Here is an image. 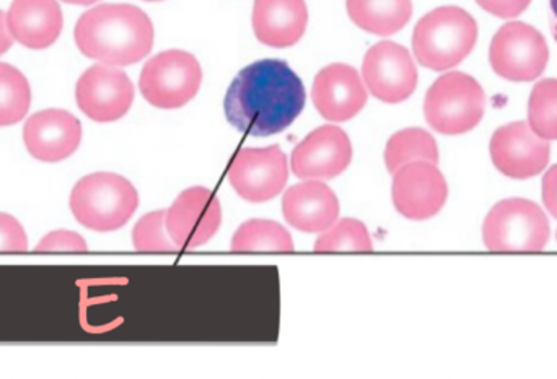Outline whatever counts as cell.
I'll return each mask as SVG.
<instances>
[{"label": "cell", "instance_id": "obj_1", "mask_svg": "<svg viewBox=\"0 0 557 379\" xmlns=\"http://www.w3.org/2000/svg\"><path fill=\"white\" fill-rule=\"evenodd\" d=\"M304 81L287 62L263 59L247 65L225 94L228 123L253 137H268L287 129L304 111Z\"/></svg>", "mask_w": 557, "mask_h": 379}, {"label": "cell", "instance_id": "obj_2", "mask_svg": "<svg viewBox=\"0 0 557 379\" xmlns=\"http://www.w3.org/2000/svg\"><path fill=\"white\" fill-rule=\"evenodd\" d=\"M75 45L82 54L113 67L137 64L153 48L152 20L129 3H103L78 18Z\"/></svg>", "mask_w": 557, "mask_h": 379}, {"label": "cell", "instance_id": "obj_3", "mask_svg": "<svg viewBox=\"0 0 557 379\" xmlns=\"http://www.w3.org/2000/svg\"><path fill=\"white\" fill-rule=\"evenodd\" d=\"M478 23L461 7L445 5L422 16L412 33V51L431 71L457 67L473 51Z\"/></svg>", "mask_w": 557, "mask_h": 379}, {"label": "cell", "instance_id": "obj_4", "mask_svg": "<svg viewBox=\"0 0 557 379\" xmlns=\"http://www.w3.org/2000/svg\"><path fill=\"white\" fill-rule=\"evenodd\" d=\"M139 207L133 182L114 173L85 176L72 189L71 211L75 220L94 231H116Z\"/></svg>", "mask_w": 557, "mask_h": 379}, {"label": "cell", "instance_id": "obj_5", "mask_svg": "<svg viewBox=\"0 0 557 379\" xmlns=\"http://www.w3.org/2000/svg\"><path fill=\"white\" fill-rule=\"evenodd\" d=\"M486 94L476 78L463 72H448L429 88L424 101L425 121L444 136L470 132L483 119Z\"/></svg>", "mask_w": 557, "mask_h": 379}, {"label": "cell", "instance_id": "obj_6", "mask_svg": "<svg viewBox=\"0 0 557 379\" xmlns=\"http://www.w3.org/2000/svg\"><path fill=\"white\" fill-rule=\"evenodd\" d=\"M549 220L535 202L506 199L491 209L483 225L487 250L496 253H539L548 244Z\"/></svg>", "mask_w": 557, "mask_h": 379}, {"label": "cell", "instance_id": "obj_7", "mask_svg": "<svg viewBox=\"0 0 557 379\" xmlns=\"http://www.w3.org/2000/svg\"><path fill=\"white\" fill-rule=\"evenodd\" d=\"M202 68L191 52L170 49L153 55L139 78L143 97L160 110H178L198 94Z\"/></svg>", "mask_w": 557, "mask_h": 379}, {"label": "cell", "instance_id": "obj_8", "mask_svg": "<svg viewBox=\"0 0 557 379\" xmlns=\"http://www.w3.org/2000/svg\"><path fill=\"white\" fill-rule=\"evenodd\" d=\"M491 65L503 78L532 81L545 72L549 48L545 36L525 22H509L494 35Z\"/></svg>", "mask_w": 557, "mask_h": 379}, {"label": "cell", "instance_id": "obj_9", "mask_svg": "<svg viewBox=\"0 0 557 379\" xmlns=\"http://www.w3.org/2000/svg\"><path fill=\"white\" fill-rule=\"evenodd\" d=\"M287 179V156L278 146L240 150L228 166L232 188L242 199L253 204L277 198Z\"/></svg>", "mask_w": 557, "mask_h": 379}, {"label": "cell", "instance_id": "obj_10", "mask_svg": "<svg viewBox=\"0 0 557 379\" xmlns=\"http://www.w3.org/2000/svg\"><path fill=\"white\" fill-rule=\"evenodd\" d=\"M362 75L370 93L383 103H401L418 87L414 59L398 42L382 41L372 46L363 58Z\"/></svg>", "mask_w": 557, "mask_h": 379}, {"label": "cell", "instance_id": "obj_11", "mask_svg": "<svg viewBox=\"0 0 557 379\" xmlns=\"http://www.w3.org/2000/svg\"><path fill=\"white\" fill-rule=\"evenodd\" d=\"M75 100L95 123H114L133 106L134 85L126 72L113 65H91L78 78Z\"/></svg>", "mask_w": 557, "mask_h": 379}, {"label": "cell", "instance_id": "obj_12", "mask_svg": "<svg viewBox=\"0 0 557 379\" xmlns=\"http://www.w3.org/2000/svg\"><path fill=\"white\" fill-rule=\"evenodd\" d=\"M221 224V202L208 188L186 189L166 211V231L182 251L205 247Z\"/></svg>", "mask_w": 557, "mask_h": 379}, {"label": "cell", "instance_id": "obj_13", "mask_svg": "<svg viewBox=\"0 0 557 379\" xmlns=\"http://www.w3.org/2000/svg\"><path fill=\"white\" fill-rule=\"evenodd\" d=\"M393 204L409 220H428L444 209L448 198L445 176L435 163L412 162L393 178Z\"/></svg>", "mask_w": 557, "mask_h": 379}, {"label": "cell", "instance_id": "obj_14", "mask_svg": "<svg viewBox=\"0 0 557 379\" xmlns=\"http://www.w3.org/2000/svg\"><path fill=\"white\" fill-rule=\"evenodd\" d=\"M549 140L542 139L529 123H510L499 127L491 139V159L503 175L529 179L548 166Z\"/></svg>", "mask_w": 557, "mask_h": 379}, {"label": "cell", "instance_id": "obj_15", "mask_svg": "<svg viewBox=\"0 0 557 379\" xmlns=\"http://www.w3.org/2000/svg\"><path fill=\"white\" fill-rule=\"evenodd\" d=\"M352 160V143L341 127H318L292 152V173L300 179L337 178Z\"/></svg>", "mask_w": 557, "mask_h": 379}, {"label": "cell", "instance_id": "obj_16", "mask_svg": "<svg viewBox=\"0 0 557 379\" xmlns=\"http://www.w3.org/2000/svg\"><path fill=\"white\" fill-rule=\"evenodd\" d=\"M311 98L324 119L344 123L363 110L369 94L356 68L347 64H331L314 77Z\"/></svg>", "mask_w": 557, "mask_h": 379}, {"label": "cell", "instance_id": "obj_17", "mask_svg": "<svg viewBox=\"0 0 557 379\" xmlns=\"http://www.w3.org/2000/svg\"><path fill=\"white\" fill-rule=\"evenodd\" d=\"M82 124L74 114L46 110L33 114L23 127V142L39 162L58 163L77 152Z\"/></svg>", "mask_w": 557, "mask_h": 379}, {"label": "cell", "instance_id": "obj_18", "mask_svg": "<svg viewBox=\"0 0 557 379\" xmlns=\"http://www.w3.org/2000/svg\"><path fill=\"white\" fill-rule=\"evenodd\" d=\"M282 214L295 230L320 233L339 217V201L324 182L305 179V182L292 186L285 192Z\"/></svg>", "mask_w": 557, "mask_h": 379}, {"label": "cell", "instance_id": "obj_19", "mask_svg": "<svg viewBox=\"0 0 557 379\" xmlns=\"http://www.w3.org/2000/svg\"><path fill=\"white\" fill-rule=\"evenodd\" d=\"M10 35L28 49H46L58 41L64 26L55 0H13L7 12Z\"/></svg>", "mask_w": 557, "mask_h": 379}, {"label": "cell", "instance_id": "obj_20", "mask_svg": "<svg viewBox=\"0 0 557 379\" xmlns=\"http://www.w3.org/2000/svg\"><path fill=\"white\" fill-rule=\"evenodd\" d=\"M251 23L263 45L290 48L300 41L307 29V3L305 0H257Z\"/></svg>", "mask_w": 557, "mask_h": 379}, {"label": "cell", "instance_id": "obj_21", "mask_svg": "<svg viewBox=\"0 0 557 379\" xmlns=\"http://www.w3.org/2000/svg\"><path fill=\"white\" fill-rule=\"evenodd\" d=\"M346 7L360 29L376 36L401 31L412 16L411 0H347Z\"/></svg>", "mask_w": 557, "mask_h": 379}, {"label": "cell", "instance_id": "obj_22", "mask_svg": "<svg viewBox=\"0 0 557 379\" xmlns=\"http://www.w3.org/2000/svg\"><path fill=\"white\" fill-rule=\"evenodd\" d=\"M438 146L434 137L424 129L411 127L399 130L386 143L385 163L389 173L395 175L401 166L412 162H431L437 165Z\"/></svg>", "mask_w": 557, "mask_h": 379}, {"label": "cell", "instance_id": "obj_23", "mask_svg": "<svg viewBox=\"0 0 557 379\" xmlns=\"http://www.w3.org/2000/svg\"><path fill=\"white\" fill-rule=\"evenodd\" d=\"M232 251L237 253H290L294 240L287 228L273 220H248L235 231Z\"/></svg>", "mask_w": 557, "mask_h": 379}, {"label": "cell", "instance_id": "obj_24", "mask_svg": "<svg viewBox=\"0 0 557 379\" xmlns=\"http://www.w3.org/2000/svg\"><path fill=\"white\" fill-rule=\"evenodd\" d=\"M32 104V88L25 75L0 62V127L20 123Z\"/></svg>", "mask_w": 557, "mask_h": 379}, {"label": "cell", "instance_id": "obj_25", "mask_svg": "<svg viewBox=\"0 0 557 379\" xmlns=\"http://www.w3.org/2000/svg\"><path fill=\"white\" fill-rule=\"evenodd\" d=\"M529 124L542 139L557 140V78H546L533 87Z\"/></svg>", "mask_w": 557, "mask_h": 379}, {"label": "cell", "instance_id": "obj_26", "mask_svg": "<svg viewBox=\"0 0 557 379\" xmlns=\"http://www.w3.org/2000/svg\"><path fill=\"white\" fill-rule=\"evenodd\" d=\"M372 250L373 243L369 230L362 222L356 220V218H344L337 224L334 222L314 243V251H320V253Z\"/></svg>", "mask_w": 557, "mask_h": 379}, {"label": "cell", "instance_id": "obj_27", "mask_svg": "<svg viewBox=\"0 0 557 379\" xmlns=\"http://www.w3.org/2000/svg\"><path fill=\"white\" fill-rule=\"evenodd\" d=\"M166 211L150 212L144 215L133 230V244L143 253H173L178 251L170 238L165 225Z\"/></svg>", "mask_w": 557, "mask_h": 379}, {"label": "cell", "instance_id": "obj_28", "mask_svg": "<svg viewBox=\"0 0 557 379\" xmlns=\"http://www.w3.org/2000/svg\"><path fill=\"white\" fill-rule=\"evenodd\" d=\"M36 251L41 253H84L88 250L87 243L84 238L74 231L59 230L46 235L35 248Z\"/></svg>", "mask_w": 557, "mask_h": 379}, {"label": "cell", "instance_id": "obj_29", "mask_svg": "<svg viewBox=\"0 0 557 379\" xmlns=\"http://www.w3.org/2000/svg\"><path fill=\"white\" fill-rule=\"evenodd\" d=\"M28 250L25 228L12 215L0 214V253H23Z\"/></svg>", "mask_w": 557, "mask_h": 379}, {"label": "cell", "instance_id": "obj_30", "mask_svg": "<svg viewBox=\"0 0 557 379\" xmlns=\"http://www.w3.org/2000/svg\"><path fill=\"white\" fill-rule=\"evenodd\" d=\"M486 12L499 16V18H516L525 12L532 0H476Z\"/></svg>", "mask_w": 557, "mask_h": 379}, {"label": "cell", "instance_id": "obj_31", "mask_svg": "<svg viewBox=\"0 0 557 379\" xmlns=\"http://www.w3.org/2000/svg\"><path fill=\"white\" fill-rule=\"evenodd\" d=\"M543 202L549 214L557 218V165L553 166L543 178Z\"/></svg>", "mask_w": 557, "mask_h": 379}, {"label": "cell", "instance_id": "obj_32", "mask_svg": "<svg viewBox=\"0 0 557 379\" xmlns=\"http://www.w3.org/2000/svg\"><path fill=\"white\" fill-rule=\"evenodd\" d=\"M13 38L7 26V13L0 10V55L5 54L12 48Z\"/></svg>", "mask_w": 557, "mask_h": 379}, {"label": "cell", "instance_id": "obj_33", "mask_svg": "<svg viewBox=\"0 0 557 379\" xmlns=\"http://www.w3.org/2000/svg\"><path fill=\"white\" fill-rule=\"evenodd\" d=\"M549 5H552V29L553 35L557 39V0H549Z\"/></svg>", "mask_w": 557, "mask_h": 379}, {"label": "cell", "instance_id": "obj_34", "mask_svg": "<svg viewBox=\"0 0 557 379\" xmlns=\"http://www.w3.org/2000/svg\"><path fill=\"white\" fill-rule=\"evenodd\" d=\"M65 3H72V5H91V3L100 2V0H62Z\"/></svg>", "mask_w": 557, "mask_h": 379}, {"label": "cell", "instance_id": "obj_35", "mask_svg": "<svg viewBox=\"0 0 557 379\" xmlns=\"http://www.w3.org/2000/svg\"><path fill=\"white\" fill-rule=\"evenodd\" d=\"M146 2H162V0H146Z\"/></svg>", "mask_w": 557, "mask_h": 379}]
</instances>
